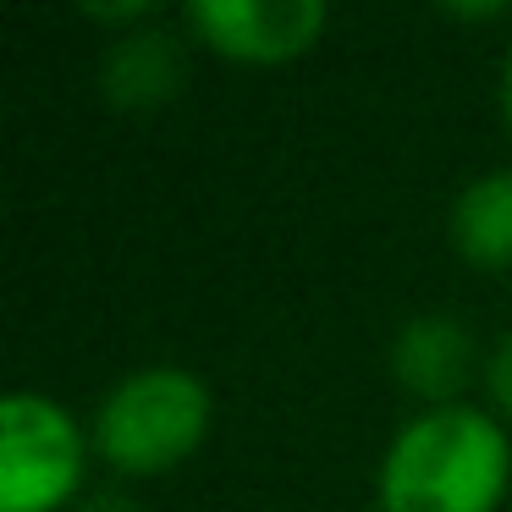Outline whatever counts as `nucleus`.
Segmentation results:
<instances>
[{
  "instance_id": "obj_1",
  "label": "nucleus",
  "mask_w": 512,
  "mask_h": 512,
  "mask_svg": "<svg viewBox=\"0 0 512 512\" xmlns=\"http://www.w3.org/2000/svg\"><path fill=\"white\" fill-rule=\"evenodd\" d=\"M512 479V441L496 408L441 402L391 430L375 468L380 512H496Z\"/></svg>"
},
{
  "instance_id": "obj_2",
  "label": "nucleus",
  "mask_w": 512,
  "mask_h": 512,
  "mask_svg": "<svg viewBox=\"0 0 512 512\" xmlns=\"http://www.w3.org/2000/svg\"><path fill=\"white\" fill-rule=\"evenodd\" d=\"M210 419V386L188 364H138L105 386L89 441L122 474H166L204 446Z\"/></svg>"
},
{
  "instance_id": "obj_3",
  "label": "nucleus",
  "mask_w": 512,
  "mask_h": 512,
  "mask_svg": "<svg viewBox=\"0 0 512 512\" xmlns=\"http://www.w3.org/2000/svg\"><path fill=\"white\" fill-rule=\"evenodd\" d=\"M89 430L45 391H6L0 402V512H56L78 496Z\"/></svg>"
},
{
  "instance_id": "obj_4",
  "label": "nucleus",
  "mask_w": 512,
  "mask_h": 512,
  "mask_svg": "<svg viewBox=\"0 0 512 512\" xmlns=\"http://www.w3.org/2000/svg\"><path fill=\"white\" fill-rule=\"evenodd\" d=\"M188 28L226 61L276 67L320 45L331 6L325 0H193Z\"/></svg>"
},
{
  "instance_id": "obj_5",
  "label": "nucleus",
  "mask_w": 512,
  "mask_h": 512,
  "mask_svg": "<svg viewBox=\"0 0 512 512\" xmlns=\"http://www.w3.org/2000/svg\"><path fill=\"white\" fill-rule=\"evenodd\" d=\"M474 336L457 314H413L391 336V375L402 391L441 408V402H463V386L474 375Z\"/></svg>"
},
{
  "instance_id": "obj_6",
  "label": "nucleus",
  "mask_w": 512,
  "mask_h": 512,
  "mask_svg": "<svg viewBox=\"0 0 512 512\" xmlns=\"http://www.w3.org/2000/svg\"><path fill=\"white\" fill-rule=\"evenodd\" d=\"M457 259L474 270H512V166L479 171L463 182L446 215Z\"/></svg>"
},
{
  "instance_id": "obj_7",
  "label": "nucleus",
  "mask_w": 512,
  "mask_h": 512,
  "mask_svg": "<svg viewBox=\"0 0 512 512\" xmlns=\"http://www.w3.org/2000/svg\"><path fill=\"white\" fill-rule=\"evenodd\" d=\"M171 83H177V61H171V50L160 34H127V39H116L111 56H105V89L122 105H149V100H160Z\"/></svg>"
},
{
  "instance_id": "obj_8",
  "label": "nucleus",
  "mask_w": 512,
  "mask_h": 512,
  "mask_svg": "<svg viewBox=\"0 0 512 512\" xmlns=\"http://www.w3.org/2000/svg\"><path fill=\"white\" fill-rule=\"evenodd\" d=\"M485 391H490V408L512 419V325L496 336V347L485 353Z\"/></svg>"
},
{
  "instance_id": "obj_9",
  "label": "nucleus",
  "mask_w": 512,
  "mask_h": 512,
  "mask_svg": "<svg viewBox=\"0 0 512 512\" xmlns=\"http://www.w3.org/2000/svg\"><path fill=\"white\" fill-rule=\"evenodd\" d=\"M83 12L100 17V23H144L149 6H144V0H133V6H127V0H122V6H83Z\"/></svg>"
},
{
  "instance_id": "obj_10",
  "label": "nucleus",
  "mask_w": 512,
  "mask_h": 512,
  "mask_svg": "<svg viewBox=\"0 0 512 512\" xmlns=\"http://www.w3.org/2000/svg\"><path fill=\"white\" fill-rule=\"evenodd\" d=\"M501 116L512 127V45H507V61H501Z\"/></svg>"
}]
</instances>
